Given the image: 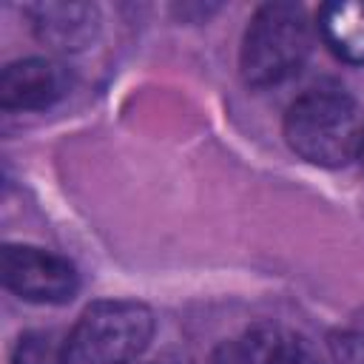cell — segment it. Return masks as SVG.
Segmentation results:
<instances>
[{"label": "cell", "instance_id": "3", "mask_svg": "<svg viewBox=\"0 0 364 364\" xmlns=\"http://www.w3.org/2000/svg\"><path fill=\"white\" fill-rule=\"evenodd\" d=\"M154 336L145 304L111 299L91 304L65 336V364H131Z\"/></svg>", "mask_w": 364, "mask_h": 364}, {"label": "cell", "instance_id": "1", "mask_svg": "<svg viewBox=\"0 0 364 364\" xmlns=\"http://www.w3.org/2000/svg\"><path fill=\"white\" fill-rule=\"evenodd\" d=\"M361 122L355 102L341 88H310L284 117L287 145L307 162L338 168L358 154Z\"/></svg>", "mask_w": 364, "mask_h": 364}, {"label": "cell", "instance_id": "7", "mask_svg": "<svg viewBox=\"0 0 364 364\" xmlns=\"http://www.w3.org/2000/svg\"><path fill=\"white\" fill-rule=\"evenodd\" d=\"M37 37L57 51H77L97 34L100 17L88 3H40L28 9Z\"/></svg>", "mask_w": 364, "mask_h": 364}, {"label": "cell", "instance_id": "9", "mask_svg": "<svg viewBox=\"0 0 364 364\" xmlns=\"http://www.w3.org/2000/svg\"><path fill=\"white\" fill-rule=\"evenodd\" d=\"M11 364H65V338L54 333H26L11 355Z\"/></svg>", "mask_w": 364, "mask_h": 364}, {"label": "cell", "instance_id": "5", "mask_svg": "<svg viewBox=\"0 0 364 364\" xmlns=\"http://www.w3.org/2000/svg\"><path fill=\"white\" fill-rule=\"evenodd\" d=\"M71 74L63 63L46 57L17 60L0 74V105L6 111L48 108L68 94Z\"/></svg>", "mask_w": 364, "mask_h": 364}, {"label": "cell", "instance_id": "4", "mask_svg": "<svg viewBox=\"0 0 364 364\" xmlns=\"http://www.w3.org/2000/svg\"><path fill=\"white\" fill-rule=\"evenodd\" d=\"M0 276L11 293L37 304H63L80 284L68 259L31 245H6L0 256Z\"/></svg>", "mask_w": 364, "mask_h": 364}, {"label": "cell", "instance_id": "2", "mask_svg": "<svg viewBox=\"0 0 364 364\" xmlns=\"http://www.w3.org/2000/svg\"><path fill=\"white\" fill-rule=\"evenodd\" d=\"M313 46L310 23L296 3H267L262 6L242 40V77L253 88L276 85L296 74Z\"/></svg>", "mask_w": 364, "mask_h": 364}, {"label": "cell", "instance_id": "8", "mask_svg": "<svg viewBox=\"0 0 364 364\" xmlns=\"http://www.w3.org/2000/svg\"><path fill=\"white\" fill-rule=\"evenodd\" d=\"M318 28L336 57L347 63H364V3H327L318 14Z\"/></svg>", "mask_w": 364, "mask_h": 364}, {"label": "cell", "instance_id": "10", "mask_svg": "<svg viewBox=\"0 0 364 364\" xmlns=\"http://www.w3.org/2000/svg\"><path fill=\"white\" fill-rule=\"evenodd\" d=\"M358 162H361V168H364V131H361V139H358Z\"/></svg>", "mask_w": 364, "mask_h": 364}, {"label": "cell", "instance_id": "6", "mask_svg": "<svg viewBox=\"0 0 364 364\" xmlns=\"http://www.w3.org/2000/svg\"><path fill=\"white\" fill-rule=\"evenodd\" d=\"M210 364H318V355L301 336L276 324H259L245 336L225 341Z\"/></svg>", "mask_w": 364, "mask_h": 364}]
</instances>
